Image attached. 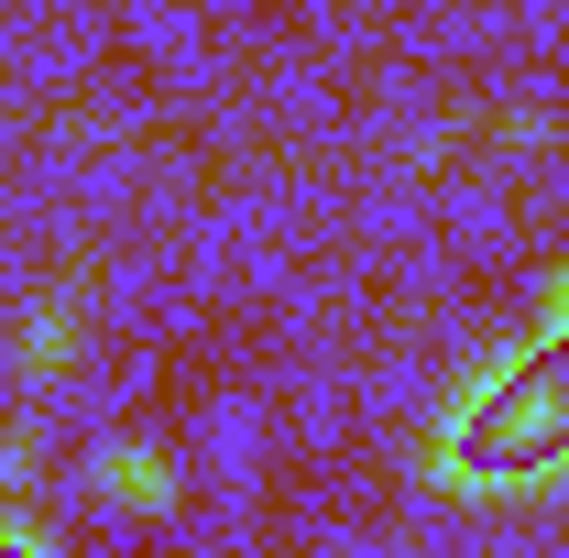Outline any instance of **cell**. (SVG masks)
Masks as SVG:
<instances>
[{
	"mask_svg": "<svg viewBox=\"0 0 569 558\" xmlns=\"http://www.w3.org/2000/svg\"><path fill=\"white\" fill-rule=\"evenodd\" d=\"M427 471L449 492H526L569 471V350L537 329V340L493 350L449 406H438V438H427Z\"/></svg>",
	"mask_w": 569,
	"mask_h": 558,
	"instance_id": "6da1fadb",
	"label": "cell"
},
{
	"mask_svg": "<svg viewBox=\"0 0 569 558\" xmlns=\"http://www.w3.org/2000/svg\"><path fill=\"white\" fill-rule=\"evenodd\" d=\"M77 361V285H44L22 318V372H67Z\"/></svg>",
	"mask_w": 569,
	"mask_h": 558,
	"instance_id": "7a4b0ae2",
	"label": "cell"
},
{
	"mask_svg": "<svg viewBox=\"0 0 569 558\" xmlns=\"http://www.w3.org/2000/svg\"><path fill=\"white\" fill-rule=\"evenodd\" d=\"M88 482H99V492H121V504H142V515H153V504L176 492V471H164V449L121 438V449H99V460H88Z\"/></svg>",
	"mask_w": 569,
	"mask_h": 558,
	"instance_id": "3957f363",
	"label": "cell"
},
{
	"mask_svg": "<svg viewBox=\"0 0 569 558\" xmlns=\"http://www.w3.org/2000/svg\"><path fill=\"white\" fill-rule=\"evenodd\" d=\"M0 558H56V548H44V526H22V515H0Z\"/></svg>",
	"mask_w": 569,
	"mask_h": 558,
	"instance_id": "277c9868",
	"label": "cell"
},
{
	"mask_svg": "<svg viewBox=\"0 0 569 558\" xmlns=\"http://www.w3.org/2000/svg\"><path fill=\"white\" fill-rule=\"evenodd\" d=\"M537 329H548V340L569 350V275H559V296H548V318H537Z\"/></svg>",
	"mask_w": 569,
	"mask_h": 558,
	"instance_id": "5b68a950",
	"label": "cell"
}]
</instances>
